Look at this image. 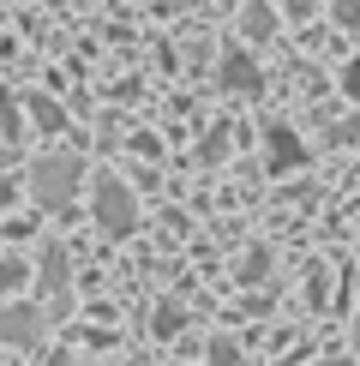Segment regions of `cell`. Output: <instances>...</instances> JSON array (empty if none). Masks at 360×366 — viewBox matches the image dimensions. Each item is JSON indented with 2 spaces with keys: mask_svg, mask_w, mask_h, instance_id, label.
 Returning <instances> with one entry per match:
<instances>
[{
  "mask_svg": "<svg viewBox=\"0 0 360 366\" xmlns=\"http://www.w3.org/2000/svg\"><path fill=\"white\" fill-rule=\"evenodd\" d=\"M210 366H240V348L229 337H216V342H210Z\"/></svg>",
  "mask_w": 360,
  "mask_h": 366,
  "instance_id": "cell-11",
  "label": "cell"
},
{
  "mask_svg": "<svg viewBox=\"0 0 360 366\" xmlns=\"http://www.w3.org/2000/svg\"><path fill=\"white\" fill-rule=\"evenodd\" d=\"M96 222L109 228V234H132L139 204H132V192L120 187V180H96Z\"/></svg>",
  "mask_w": 360,
  "mask_h": 366,
  "instance_id": "cell-3",
  "label": "cell"
},
{
  "mask_svg": "<svg viewBox=\"0 0 360 366\" xmlns=\"http://www.w3.org/2000/svg\"><path fill=\"white\" fill-rule=\"evenodd\" d=\"M264 139H270V174H289V169L306 162V144H300L289 127H264Z\"/></svg>",
  "mask_w": 360,
  "mask_h": 366,
  "instance_id": "cell-5",
  "label": "cell"
},
{
  "mask_svg": "<svg viewBox=\"0 0 360 366\" xmlns=\"http://www.w3.org/2000/svg\"><path fill=\"white\" fill-rule=\"evenodd\" d=\"M240 30H246V42H264V36H276V12H270L264 0H252V6L240 12Z\"/></svg>",
  "mask_w": 360,
  "mask_h": 366,
  "instance_id": "cell-7",
  "label": "cell"
},
{
  "mask_svg": "<svg viewBox=\"0 0 360 366\" xmlns=\"http://www.w3.org/2000/svg\"><path fill=\"white\" fill-rule=\"evenodd\" d=\"M342 90H349V97H360V60H349V72H342Z\"/></svg>",
  "mask_w": 360,
  "mask_h": 366,
  "instance_id": "cell-14",
  "label": "cell"
},
{
  "mask_svg": "<svg viewBox=\"0 0 360 366\" xmlns=\"http://www.w3.org/2000/svg\"><path fill=\"white\" fill-rule=\"evenodd\" d=\"M30 192H36L42 204L66 210V204H72V192H79V157H72V150L36 157V162H30Z\"/></svg>",
  "mask_w": 360,
  "mask_h": 366,
  "instance_id": "cell-1",
  "label": "cell"
},
{
  "mask_svg": "<svg viewBox=\"0 0 360 366\" xmlns=\"http://www.w3.org/2000/svg\"><path fill=\"white\" fill-rule=\"evenodd\" d=\"M30 114H36V127H42V132H60V127H66V114H60L49 97H30Z\"/></svg>",
  "mask_w": 360,
  "mask_h": 366,
  "instance_id": "cell-9",
  "label": "cell"
},
{
  "mask_svg": "<svg viewBox=\"0 0 360 366\" xmlns=\"http://www.w3.org/2000/svg\"><path fill=\"white\" fill-rule=\"evenodd\" d=\"M24 277H30V264H24V258H0V295L24 288Z\"/></svg>",
  "mask_w": 360,
  "mask_h": 366,
  "instance_id": "cell-10",
  "label": "cell"
},
{
  "mask_svg": "<svg viewBox=\"0 0 360 366\" xmlns=\"http://www.w3.org/2000/svg\"><path fill=\"white\" fill-rule=\"evenodd\" d=\"M319 366H349V360H319Z\"/></svg>",
  "mask_w": 360,
  "mask_h": 366,
  "instance_id": "cell-16",
  "label": "cell"
},
{
  "mask_svg": "<svg viewBox=\"0 0 360 366\" xmlns=\"http://www.w3.org/2000/svg\"><path fill=\"white\" fill-rule=\"evenodd\" d=\"M180 325H186V312H180L174 300H162L156 318H150V330H156V337H180Z\"/></svg>",
  "mask_w": 360,
  "mask_h": 366,
  "instance_id": "cell-8",
  "label": "cell"
},
{
  "mask_svg": "<svg viewBox=\"0 0 360 366\" xmlns=\"http://www.w3.org/2000/svg\"><path fill=\"white\" fill-rule=\"evenodd\" d=\"M42 330H49V318H42L36 307H0V342H12V348H36Z\"/></svg>",
  "mask_w": 360,
  "mask_h": 366,
  "instance_id": "cell-4",
  "label": "cell"
},
{
  "mask_svg": "<svg viewBox=\"0 0 360 366\" xmlns=\"http://www.w3.org/2000/svg\"><path fill=\"white\" fill-rule=\"evenodd\" d=\"M330 12H336V24H342V30H354V24H360V0H330Z\"/></svg>",
  "mask_w": 360,
  "mask_h": 366,
  "instance_id": "cell-12",
  "label": "cell"
},
{
  "mask_svg": "<svg viewBox=\"0 0 360 366\" xmlns=\"http://www.w3.org/2000/svg\"><path fill=\"white\" fill-rule=\"evenodd\" d=\"M312 6H319V0H276V12H289V19H306Z\"/></svg>",
  "mask_w": 360,
  "mask_h": 366,
  "instance_id": "cell-13",
  "label": "cell"
},
{
  "mask_svg": "<svg viewBox=\"0 0 360 366\" xmlns=\"http://www.w3.org/2000/svg\"><path fill=\"white\" fill-rule=\"evenodd\" d=\"M259 84H264V79H259V60H252L246 49H229V54H222V90H246V97H252Z\"/></svg>",
  "mask_w": 360,
  "mask_h": 366,
  "instance_id": "cell-6",
  "label": "cell"
},
{
  "mask_svg": "<svg viewBox=\"0 0 360 366\" xmlns=\"http://www.w3.org/2000/svg\"><path fill=\"white\" fill-rule=\"evenodd\" d=\"M36 282H42V300H49V312H66L72 307V264L60 247H42L36 258Z\"/></svg>",
  "mask_w": 360,
  "mask_h": 366,
  "instance_id": "cell-2",
  "label": "cell"
},
{
  "mask_svg": "<svg viewBox=\"0 0 360 366\" xmlns=\"http://www.w3.org/2000/svg\"><path fill=\"white\" fill-rule=\"evenodd\" d=\"M42 366H72V355H54V360H42Z\"/></svg>",
  "mask_w": 360,
  "mask_h": 366,
  "instance_id": "cell-15",
  "label": "cell"
}]
</instances>
